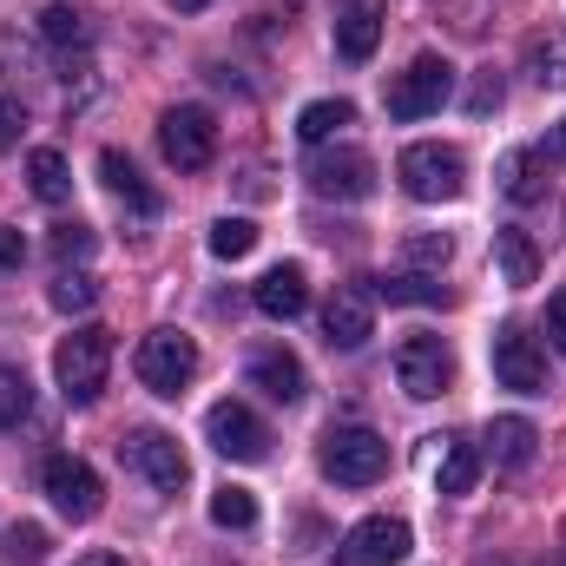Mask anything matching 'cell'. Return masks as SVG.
<instances>
[{
	"mask_svg": "<svg viewBox=\"0 0 566 566\" xmlns=\"http://www.w3.org/2000/svg\"><path fill=\"white\" fill-rule=\"evenodd\" d=\"M106 369H113V329H99V323H80L73 336H60V349H53V382H60V396H66L73 409L99 402V389H106Z\"/></svg>",
	"mask_w": 566,
	"mask_h": 566,
	"instance_id": "obj_1",
	"label": "cell"
},
{
	"mask_svg": "<svg viewBox=\"0 0 566 566\" xmlns=\"http://www.w3.org/2000/svg\"><path fill=\"white\" fill-rule=\"evenodd\" d=\"M396 178H402V191L409 198H422V205H448V198H461V185H468V158L454 151V145H409L402 158H396Z\"/></svg>",
	"mask_w": 566,
	"mask_h": 566,
	"instance_id": "obj_2",
	"label": "cell"
},
{
	"mask_svg": "<svg viewBox=\"0 0 566 566\" xmlns=\"http://www.w3.org/2000/svg\"><path fill=\"white\" fill-rule=\"evenodd\" d=\"M133 369H139V382L151 396L178 402V396L191 389V376H198V343H191L185 329H151L139 343V356H133Z\"/></svg>",
	"mask_w": 566,
	"mask_h": 566,
	"instance_id": "obj_3",
	"label": "cell"
},
{
	"mask_svg": "<svg viewBox=\"0 0 566 566\" xmlns=\"http://www.w3.org/2000/svg\"><path fill=\"white\" fill-rule=\"evenodd\" d=\"M323 474L343 488H369L389 474V441L376 428H329L323 434Z\"/></svg>",
	"mask_w": 566,
	"mask_h": 566,
	"instance_id": "obj_4",
	"label": "cell"
},
{
	"mask_svg": "<svg viewBox=\"0 0 566 566\" xmlns=\"http://www.w3.org/2000/svg\"><path fill=\"white\" fill-rule=\"evenodd\" d=\"M310 191L316 198H336V205H363L376 191V158L363 145H336V151H316L310 158Z\"/></svg>",
	"mask_w": 566,
	"mask_h": 566,
	"instance_id": "obj_5",
	"label": "cell"
},
{
	"mask_svg": "<svg viewBox=\"0 0 566 566\" xmlns=\"http://www.w3.org/2000/svg\"><path fill=\"white\" fill-rule=\"evenodd\" d=\"M158 151H165V165H178V171H205V165L218 158V119H211L205 106H171V113L158 119Z\"/></svg>",
	"mask_w": 566,
	"mask_h": 566,
	"instance_id": "obj_6",
	"label": "cell"
},
{
	"mask_svg": "<svg viewBox=\"0 0 566 566\" xmlns=\"http://www.w3.org/2000/svg\"><path fill=\"white\" fill-rule=\"evenodd\" d=\"M448 93H454V66L441 53H422L409 73L389 80V119H428L448 106Z\"/></svg>",
	"mask_w": 566,
	"mask_h": 566,
	"instance_id": "obj_7",
	"label": "cell"
},
{
	"mask_svg": "<svg viewBox=\"0 0 566 566\" xmlns=\"http://www.w3.org/2000/svg\"><path fill=\"white\" fill-rule=\"evenodd\" d=\"M494 382L514 389V396H547V349L521 323L494 329Z\"/></svg>",
	"mask_w": 566,
	"mask_h": 566,
	"instance_id": "obj_8",
	"label": "cell"
},
{
	"mask_svg": "<svg viewBox=\"0 0 566 566\" xmlns=\"http://www.w3.org/2000/svg\"><path fill=\"white\" fill-rule=\"evenodd\" d=\"M40 488L53 494V507L66 514V521H93L99 507H106V481L80 461V454H46V468H40Z\"/></svg>",
	"mask_w": 566,
	"mask_h": 566,
	"instance_id": "obj_9",
	"label": "cell"
},
{
	"mask_svg": "<svg viewBox=\"0 0 566 566\" xmlns=\"http://www.w3.org/2000/svg\"><path fill=\"white\" fill-rule=\"evenodd\" d=\"M119 454H126V468L145 474L158 494H178V488L191 481V461H185V448H178L165 428H133V434L119 441Z\"/></svg>",
	"mask_w": 566,
	"mask_h": 566,
	"instance_id": "obj_10",
	"label": "cell"
},
{
	"mask_svg": "<svg viewBox=\"0 0 566 566\" xmlns=\"http://www.w3.org/2000/svg\"><path fill=\"white\" fill-rule=\"evenodd\" d=\"M396 382H402L416 402L448 396V382H454V349H448L441 336H409V343L396 349Z\"/></svg>",
	"mask_w": 566,
	"mask_h": 566,
	"instance_id": "obj_11",
	"label": "cell"
},
{
	"mask_svg": "<svg viewBox=\"0 0 566 566\" xmlns=\"http://www.w3.org/2000/svg\"><path fill=\"white\" fill-rule=\"evenodd\" d=\"M409 560V521H389V514H369L343 534L336 566H396Z\"/></svg>",
	"mask_w": 566,
	"mask_h": 566,
	"instance_id": "obj_12",
	"label": "cell"
},
{
	"mask_svg": "<svg viewBox=\"0 0 566 566\" xmlns=\"http://www.w3.org/2000/svg\"><path fill=\"white\" fill-rule=\"evenodd\" d=\"M205 434H211V448L231 454V461H264V454H271V428L258 422V409H244V402H211Z\"/></svg>",
	"mask_w": 566,
	"mask_h": 566,
	"instance_id": "obj_13",
	"label": "cell"
},
{
	"mask_svg": "<svg viewBox=\"0 0 566 566\" xmlns=\"http://www.w3.org/2000/svg\"><path fill=\"white\" fill-rule=\"evenodd\" d=\"M376 336V296L369 290H336L329 303H323V343L329 349H363Z\"/></svg>",
	"mask_w": 566,
	"mask_h": 566,
	"instance_id": "obj_14",
	"label": "cell"
},
{
	"mask_svg": "<svg viewBox=\"0 0 566 566\" xmlns=\"http://www.w3.org/2000/svg\"><path fill=\"white\" fill-rule=\"evenodd\" d=\"M547 185H554V158H547V145H521V151L501 158V198H507V205H541Z\"/></svg>",
	"mask_w": 566,
	"mask_h": 566,
	"instance_id": "obj_15",
	"label": "cell"
},
{
	"mask_svg": "<svg viewBox=\"0 0 566 566\" xmlns=\"http://www.w3.org/2000/svg\"><path fill=\"white\" fill-rule=\"evenodd\" d=\"M40 40L53 46V60H60V66H73V60H86V53H93V20H86L80 7L53 0V7L40 13Z\"/></svg>",
	"mask_w": 566,
	"mask_h": 566,
	"instance_id": "obj_16",
	"label": "cell"
},
{
	"mask_svg": "<svg viewBox=\"0 0 566 566\" xmlns=\"http://www.w3.org/2000/svg\"><path fill=\"white\" fill-rule=\"evenodd\" d=\"M376 46H382V0H349L336 20V53L349 66H363V60H376Z\"/></svg>",
	"mask_w": 566,
	"mask_h": 566,
	"instance_id": "obj_17",
	"label": "cell"
},
{
	"mask_svg": "<svg viewBox=\"0 0 566 566\" xmlns=\"http://www.w3.org/2000/svg\"><path fill=\"white\" fill-rule=\"evenodd\" d=\"M251 389H264L271 402H296V396H303V363H296L283 343L251 349Z\"/></svg>",
	"mask_w": 566,
	"mask_h": 566,
	"instance_id": "obj_18",
	"label": "cell"
},
{
	"mask_svg": "<svg viewBox=\"0 0 566 566\" xmlns=\"http://www.w3.org/2000/svg\"><path fill=\"white\" fill-rule=\"evenodd\" d=\"M99 178H106V191H113L133 218H158V191L139 178V165H133L126 151H113V145H106V151H99Z\"/></svg>",
	"mask_w": 566,
	"mask_h": 566,
	"instance_id": "obj_19",
	"label": "cell"
},
{
	"mask_svg": "<svg viewBox=\"0 0 566 566\" xmlns=\"http://www.w3.org/2000/svg\"><path fill=\"white\" fill-rule=\"evenodd\" d=\"M534 448H541V428L527 422V416H494L488 422V461L494 468H527Z\"/></svg>",
	"mask_w": 566,
	"mask_h": 566,
	"instance_id": "obj_20",
	"label": "cell"
},
{
	"mask_svg": "<svg viewBox=\"0 0 566 566\" xmlns=\"http://www.w3.org/2000/svg\"><path fill=\"white\" fill-rule=\"evenodd\" d=\"M258 310L271 316V323H290V316H303L310 310V283L296 264H277L271 277H258Z\"/></svg>",
	"mask_w": 566,
	"mask_h": 566,
	"instance_id": "obj_21",
	"label": "cell"
},
{
	"mask_svg": "<svg viewBox=\"0 0 566 566\" xmlns=\"http://www.w3.org/2000/svg\"><path fill=\"white\" fill-rule=\"evenodd\" d=\"M494 264H501V283H507V290L541 283V251H534V238H527V231H514V224H501V231H494Z\"/></svg>",
	"mask_w": 566,
	"mask_h": 566,
	"instance_id": "obj_22",
	"label": "cell"
},
{
	"mask_svg": "<svg viewBox=\"0 0 566 566\" xmlns=\"http://www.w3.org/2000/svg\"><path fill=\"white\" fill-rule=\"evenodd\" d=\"M27 185H33L40 205H66V198H73V171H66V158H60L53 145H40V151L27 158Z\"/></svg>",
	"mask_w": 566,
	"mask_h": 566,
	"instance_id": "obj_23",
	"label": "cell"
},
{
	"mask_svg": "<svg viewBox=\"0 0 566 566\" xmlns=\"http://www.w3.org/2000/svg\"><path fill=\"white\" fill-rule=\"evenodd\" d=\"M343 126H356V106L349 99H316V106L296 113V139L303 145H329Z\"/></svg>",
	"mask_w": 566,
	"mask_h": 566,
	"instance_id": "obj_24",
	"label": "cell"
},
{
	"mask_svg": "<svg viewBox=\"0 0 566 566\" xmlns=\"http://www.w3.org/2000/svg\"><path fill=\"white\" fill-rule=\"evenodd\" d=\"M474 481H481V448L474 441H448L441 474H434V494H468Z\"/></svg>",
	"mask_w": 566,
	"mask_h": 566,
	"instance_id": "obj_25",
	"label": "cell"
},
{
	"mask_svg": "<svg viewBox=\"0 0 566 566\" xmlns=\"http://www.w3.org/2000/svg\"><path fill=\"white\" fill-rule=\"evenodd\" d=\"M211 521H218V527H231V534L258 527V494H251V488H231V481H224V488L211 494Z\"/></svg>",
	"mask_w": 566,
	"mask_h": 566,
	"instance_id": "obj_26",
	"label": "cell"
},
{
	"mask_svg": "<svg viewBox=\"0 0 566 566\" xmlns=\"http://www.w3.org/2000/svg\"><path fill=\"white\" fill-rule=\"evenodd\" d=\"M527 60H534V80H541V86H566V27H547V33L527 46Z\"/></svg>",
	"mask_w": 566,
	"mask_h": 566,
	"instance_id": "obj_27",
	"label": "cell"
},
{
	"mask_svg": "<svg viewBox=\"0 0 566 566\" xmlns=\"http://www.w3.org/2000/svg\"><path fill=\"white\" fill-rule=\"evenodd\" d=\"M251 251H258V224H251V218H218V224H211V258L238 264V258H251Z\"/></svg>",
	"mask_w": 566,
	"mask_h": 566,
	"instance_id": "obj_28",
	"label": "cell"
},
{
	"mask_svg": "<svg viewBox=\"0 0 566 566\" xmlns=\"http://www.w3.org/2000/svg\"><path fill=\"white\" fill-rule=\"evenodd\" d=\"M376 296H389V303H448V283L422 277V271H402V277L376 283Z\"/></svg>",
	"mask_w": 566,
	"mask_h": 566,
	"instance_id": "obj_29",
	"label": "cell"
},
{
	"mask_svg": "<svg viewBox=\"0 0 566 566\" xmlns=\"http://www.w3.org/2000/svg\"><path fill=\"white\" fill-rule=\"evenodd\" d=\"M27 409H33V382H27L13 363H0V428H20Z\"/></svg>",
	"mask_w": 566,
	"mask_h": 566,
	"instance_id": "obj_30",
	"label": "cell"
},
{
	"mask_svg": "<svg viewBox=\"0 0 566 566\" xmlns=\"http://www.w3.org/2000/svg\"><path fill=\"white\" fill-rule=\"evenodd\" d=\"M46 296H53V310H66V316H73V310H93V303H99V283L86 277V271H60Z\"/></svg>",
	"mask_w": 566,
	"mask_h": 566,
	"instance_id": "obj_31",
	"label": "cell"
},
{
	"mask_svg": "<svg viewBox=\"0 0 566 566\" xmlns=\"http://www.w3.org/2000/svg\"><path fill=\"white\" fill-rule=\"evenodd\" d=\"M93 244H99L93 224H60V231H53V258H60V271L80 264V258H93Z\"/></svg>",
	"mask_w": 566,
	"mask_h": 566,
	"instance_id": "obj_32",
	"label": "cell"
},
{
	"mask_svg": "<svg viewBox=\"0 0 566 566\" xmlns=\"http://www.w3.org/2000/svg\"><path fill=\"white\" fill-rule=\"evenodd\" d=\"M7 554L20 566H40L46 560V527H20V521H13V527H7Z\"/></svg>",
	"mask_w": 566,
	"mask_h": 566,
	"instance_id": "obj_33",
	"label": "cell"
},
{
	"mask_svg": "<svg viewBox=\"0 0 566 566\" xmlns=\"http://www.w3.org/2000/svg\"><path fill=\"white\" fill-rule=\"evenodd\" d=\"M20 133H27V106L0 93V151H13V145H20Z\"/></svg>",
	"mask_w": 566,
	"mask_h": 566,
	"instance_id": "obj_34",
	"label": "cell"
},
{
	"mask_svg": "<svg viewBox=\"0 0 566 566\" xmlns=\"http://www.w3.org/2000/svg\"><path fill=\"white\" fill-rule=\"evenodd\" d=\"M448 258H454V244H448V238H409V264H434V271H441Z\"/></svg>",
	"mask_w": 566,
	"mask_h": 566,
	"instance_id": "obj_35",
	"label": "cell"
},
{
	"mask_svg": "<svg viewBox=\"0 0 566 566\" xmlns=\"http://www.w3.org/2000/svg\"><path fill=\"white\" fill-rule=\"evenodd\" d=\"M547 343L566 356V290H554V296H547Z\"/></svg>",
	"mask_w": 566,
	"mask_h": 566,
	"instance_id": "obj_36",
	"label": "cell"
},
{
	"mask_svg": "<svg viewBox=\"0 0 566 566\" xmlns=\"http://www.w3.org/2000/svg\"><path fill=\"white\" fill-rule=\"evenodd\" d=\"M20 258H27V238H20L13 224H0V271H13Z\"/></svg>",
	"mask_w": 566,
	"mask_h": 566,
	"instance_id": "obj_37",
	"label": "cell"
},
{
	"mask_svg": "<svg viewBox=\"0 0 566 566\" xmlns=\"http://www.w3.org/2000/svg\"><path fill=\"white\" fill-rule=\"evenodd\" d=\"M468 106H474V113H488V106H501V80H494V73H488V80H481V86H474V99H468Z\"/></svg>",
	"mask_w": 566,
	"mask_h": 566,
	"instance_id": "obj_38",
	"label": "cell"
},
{
	"mask_svg": "<svg viewBox=\"0 0 566 566\" xmlns=\"http://www.w3.org/2000/svg\"><path fill=\"white\" fill-rule=\"evenodd\" d=\"M547 158H566V119L554 126V139H547Z\"/></svg>",
	"mask_w": 566,
	"mask_h": 566,
	"instance_id": "obj_39",
	"label": "cell"
},
{
	"mask_svg": "<svg viewBox=\"0 0 566 566\" xmlns=\"http://www.w3.org/2000/svg\"><path fill=\"white\" fill-rule=\"evenodd\" d=\"M80 566H126V560H119V554H86Z\"/></svg>",
	"mask_w": 566,
	"mask_h": 566,
	"instance_id": "obj_40",
	"label": "cell"
},
{
	"mask_svg": "<svg viewBox=\"0 0 566 566\" xmlns=\"http://www.w3.org/2000/svg\"><path fill=\"white\" fill-rule=\"evenodd\" d=\"M165 7H178V13H198V7H211V0H165Z\"/></svg>",
	"mask_w": 566,
	"mask_h": 566,
	"instance_id": "obj_41",
	"label": "cell"
}]
</instances>
